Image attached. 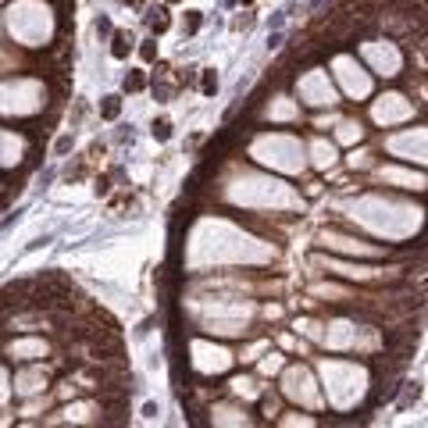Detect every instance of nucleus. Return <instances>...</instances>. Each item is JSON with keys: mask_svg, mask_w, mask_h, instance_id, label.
<instances>
[{"mask_svg": "<svg viewBox=\"0 0 428 428\" xmlns=\"http://www.w3.org/2000/svg\"><path fill=\"white\" fill-rule=\"evenodd\" d=\"M150 132H153V140H161V143H164V140H171V122H168V118H157Z\"/></svg>", "mask_w": 428, "mask_h": 428, "instance_id": "39448f33", "label": "nucleus"}, {"mask_svg": "<svg viewBox=\"0 0 428 428\" xmlns=\"http://www.w3.org/2000/svg\"><path fill=\"white\" fill-rule=\"evenodd\" d=\"M68 150H72V136H61L57 140V153H68Z\"/></svg>", "mask_w": 428, "mask_h": 428, "instance_id": "1a4fd4ad", "label": "nucleus"}, {"mask_svg": "<svg viewBox=\"0 0 428 428\" xmlns=\"http://www.w3.org/2000/svg\"><path fill=\"white\" fill-rule=\"evenodd\" d=\"M143 86H146V75H143L140 68H132V72L125 75V89H129V93H140Z\"/></svg>", "mask_w": 428, "mask_h": 428, "instance_id": "7ed1b4c3", "label": "nucleus"}, {"mask_svg": "<svg viewBox=\"0 0 428 428\" xmlns=\"http://www.w3.org/2000/svg\"><path fill=\"white\" fill-rule=\"evenodd\" d=\"M140 57H143V61H157V43H153V39H146L143 47H140Z\"/></svg>", "mask_w": 428, "mask_h": 428, "instance_id": "0eeeda50", "label": "nucleus"}, {"mask_svg": "<svg viewBox=\"0 0 428 428\" xmlns=\"http://www.w3.org/2000/svg\"><path fill=\"white\" fill-rule=\"evenodd\" d=\"M200 29V11H186V32H196Z\"/></svg>", "mask_w": 428, "mask_h": 428, "instance_id": "6e6552de", "label": "nucleus"}, {"mask_svg": "<svg viewBox=\"0 0 428 428\" xmlns=\"http://www.w3.org/2000/svg\"><path fill=\"white\" fill-rule=\"evenodd\" d=\"M168 4H178V0H168Z\"/></svg>", "mask_w": 428, "mask_h": 428, "instance_id": "f8f14e48", "label": "nucleus"}, {"mask_svg": "<svg viewBox=\"0 0 428 428\" xmlns=\"http://www.w3.org/2000/svg\"><path fill=\"white\" fill-rule=\"evenodd\" d=\"M100 115L111 122V118H118L122 115V97L118 93H111V97H104V104H100Z\"/></svg>", "mask_w": 428, "mask_h": 428, "instance_id": "f03ea898", "label": "nucleus"}, {"mask_svg": "<svg viewBox=\"0 0 428 428\" xmlns=\"http://www.w3.org/2000/svg\"><path fill=\"white\" fill-rule=\"evenodd\" d=\"M153 14H157V18L150 21V29H153V36H161V32H168V25H171V18H168V11H164V7H157Z\"/></svg>", "mask_w": 428, "mask_h": 428, "instance_id": "20e7f679", "label": "nucleus"}, {"mask_svg": "<svg viewBox=\"0 0 428 428\" xmlns=\"http://www.w3.org/2000/svg\"><path fill=\"white\" fill-rule=\"evenodd\" d=\"M107 189H111V182H107V178L100 175V178H97V193H107Z\"/></svg>", "mask_w": 428, "mask_h": 428, "instance_id": "9b49d317", "label": "nucleus"}, {"mask_svg": "<svg viewBox=\"0 0 428 428\" xmlns=\"http://www.w3.org/2000/svg\"><path fill=\"white\" fill-rule=\"evenodd\" d=\"M129 50H132V36L115 32V39H111V54H115V57L122 61V57H129Z\"/></svg>", "mask_w": 428, "mask_h": 428, "instance_id": "f257e3e1", "label": "nucleus"}, {"mask_svg": "<svg viewBox=\"0 0 428 428\" xmlns=\"http://www.w3.org/2000/svg\"><path fill=\"white\" fill-rule=\"evenodd\" d=\"M97 32H111V21L107 18H97Z\"/></svg>", "mask_w": 428, "mask_h": 428, "instance_id": "9d476101", "label": "nucleus"}, {"mask_svg": "<svg viewBox=\"0 0 428 428\" xmlns=\"http://www.w3.org/2000/svg\"><path fill=\"white\" fill-rule=\"evenodd\" d=\"M200 89H204L207 97L218 93V75H214V68H204V82H200Z\"/></svg>", "mask_w": 428, "mask_h": 428, "instance_id": "423d86ee", "label": "nucleus"}, {"mask_svg": "<svg viewBox=\"0 0 428 428\" xmlns=\"http://www.w3.org/2000/svg\"><path fill=\"white\" fill-rule=\"evenodd\" d=\"M243 4H250V0H243Z\"/></svg>", "mask_w": 428, "mask_h": 428, "instance_id": "ddd939ff", "label": "nucleus"}]
</instances>
